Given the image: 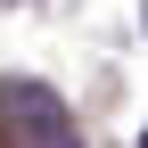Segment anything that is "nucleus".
Masks as SVG:
<instances>
[{
    "label": "nucleus",
    "mask_w": 148,
    "mask_h": 148,
    "mask_svg": "<svg viewBox=\"0 0 148 148\" xmlns=\"http://www.w3.org/2000/svg\"><path fill=\"white\" fill-rule=\"evenodd\" d=\"M8 123H16V132H33V140H66V132H74L66 107L49 99L41 82H16V90H8Z\"/></svg>",
    "instance_id": "nucleus-1"
}]
</instances>
